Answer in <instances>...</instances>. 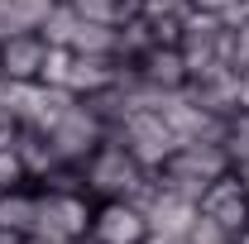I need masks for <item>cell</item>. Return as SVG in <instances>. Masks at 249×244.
Listing matches in <instances>:
<instances>
[{
    "label": "cell",
    "mask_w": 249,
    "mask_h": 244,
    "mask_svg": "<svg viewBox=\"0 0 249 244\" xmlns=\"http://www.w3.org/2000/svg\"><path fill=\"white\" fill-rule=\"evenodd\" d=\"M149 177H154V173L124 149L120 139L96 144L91 158L82 163V187H87L91 201H115V196H129V201H134V196L149 187Z\"/></svg>",
    "instance_id": "cell-1"
},
{
    "label": "cell",
    "mask_w": 249,
    "mask_h": 244,
    "mask_svg": "<svg viewBox=\"0 0 249 244\" xmlns=\"http://www.w3.org/2000/svg\"><path fill=\"white\" fill-rule=\"evenodd\" d=\"M225 173H230V158H225L220 144H178L173 158L158 168L154 177L168 192H178V196H187V201L201 206V192L216 182V177H225Z\"/></svg>",
    "instance_id": "cell-2"
},
{
    "label": "cell",
    "mask_w": 249,
    "mask_h": 244,
    "mask_svg": "<svg viewBox=\"0 0 249 244\" xmlns=\"http://www.w3.org/2000/svg\"><path fill=\"white\" fill-rule=\"evenodd\" d=\"M178 48H182L192 77L196 72H211V67H225L230 62V48H235V24L225 15H201L192 10L178 29Z\"/></svg>",
    "instance_id": "cell-3"
},
{
    "label": "cell",
    "mask_w": 249,
    "mask_h": 244,
    "mask_svg": "<svg viewBox=\"0 0 249 244\" xmlns=\"http://www.w3.org/2000/svg\"><path fill=\"white\" fill-rule=\"evenodd\" d=\"M106 139H110L106 120L96 115V105H91V101H82V96H72L67 110L48 124V144L58 149L62 163H87L91 149H96V144H106Z\"/></svg>",
    "instance_id": "cell-4"
},
{
    "label": "cell",
    "mask_w": 249,
    "mask_h": 244,
    "mask_svg": "<svg viewBox=\"0 0 249 244\" xmlns=\"http://www.w3.org/2000/svg\"><path fill=\"white\" fill-rule=\"evenodd\" d=\"M34 235H62V240H87L91 230V211L96 201L87 192H53V187H34Z\"/></svg>",
    "instance_id": "cell-5"
},
{
    "label": "cell",
    "mask_w": 249,
    "mask_h": 244,
    "mask_svg": "<svg viewBox=\"0 0 249 244\" xmlns=\"http://www.w3.org/2000/svg\"><path fill=\"white\" fill-rule=\"evenodd\" d=\"M110 139H120L149 173H158V168L173 158V149H178V139H173L168 120H163V110H129Z\"/></svg>",
    "instance_id": "cell-6"
},
{
    "label": "cell",
    "mask_w": 249,
    "mask_h": 244,
    "mask_svg": "<svg viewBox=\"0 0 249 244\" xmlns=\"http://www.w3.org/2000/svg\"><path fill=\"white\" fill-rule=\"evenodd\" d=\"M87 240H91V244H144V240H149V215H144L139 201H129V196L96 201Z\"/></svg>",
    "instance_id": "cell-7"
},
{
    "label": "cell",
    "mask_w": 249,
    "mask_h": 244,
    "mask_svg": "<svg viewBox=\"0 0 249 244\" xmlns=\"http://www.w3.org/2000/svg\"><path fill=\"white\" fill-rule=\"evenodd\" d=\"M129 67H134V77H139L144 87H154V91H182L187 82H192V67H187L178 43H149Z\"/></svg>",
    "instance_id": "cell-8"
},
{
    "label": "cell",
    "mask_w": 249,
    "mask_h": 244,
    "mask_svg": "<svg viewBox=\"0 0 249 244\" xmlns=\"http://www.w3.org/2000/svg\"><path fill=\"white\" fill-rule=\"evenodd\" d=\"M201 215H211V220L225 225L230 235L249 230V192H245V182H240L235 173L216 177V182L201 192Z\"/></svg>",
    "instance_id": "cell-9"
},
{
    "label": "cell",
    "mask_w": 249,
    "mask_h": 244,
    "mask_svg": "<svg viewBox=\"0 0 249 244\" xmlns=\"http://www.w3.org/2000/svg\"><path fill=\"white\" fill-rule=\"evenodd\" d=\"M43 62H48V38L38 29L0 43V77L5 82H43Z\"/></svg>",
    "instance_id": "cell-10"
},
{
    "label": "cell",
    "mask_w": 249,
    "mask_h": 244,
    "mask_svg": "<svg viewBox=\"0 0 249 244\" xmlns=\"http://www.w3.org/2000/svg\"><path fill=\"white\" fill-rule=\"evenodd\" d=\"M15 153H19V163H24L29 187H38V182H43V177L62 163L58 149L48 144V134H43V129H19V134H15Z\"/></svg>",
    "instance_id": "cell-11"
},
{
    "label": "cell",
    "mask_w": 249,
    "mask_h": 244,
    "mask_svg": "<svg viewBox=\"0 0 249 244\" xmlns=\"http://www.w3.org/2000/svg\"><path fill=\"white\" fill-rule=\"evenodd\" d=\"M34 215H38V201H34V187H5L0 192V230H15V235H34Z\"/></svg>",
    "instance_id": "cell-12"
},
{
    "label": "cell",
    "mask_w": 249,
    "mask_h": 244,
    "mask_svg": "<svg viewBox=\"0 0 249 244\" xmlns=\"http://www.w3.org/2000/svg\"><path fill=\"white\" fill-rule=\"evenodd\" d=\"M220 149L230 158V168L249 153V105H235V110L220 115Z\"/></svg>",
    "instance_id": "cell-13"
},
{
    "label": "cell",
    "mask_w": 249,
    "mask_h": 244,
    "mask_svg": "<svg viewBox=\"0 0 249 244\" xmlns=\"http://www.w3.org/2000/svg\"><path fill=\"white\" fill-rule=\"evenodd\" d=\"M82 19H91V24H124L134 10H139V0H67Z\"/></svg>",
    "instance_id": "cell-14"
},
{
    "label": "cell",
    "mask_w": 249,
    "mask_h": 244,
    "mask_svg": "<svg viewBox=\"0 0 249 244\" xmlns=\"http://www.w3.org/2000/svg\"><path fill=\"white\" fill-rule=\"evenodd\" d=\"M77 29H82V15H77V10H72L67 0H62L58 10H53V15H48V19L38 24V34L48 38V48H72V38H77Z\"/></svg>",
    "instance_id": "cell-15"
},
{
    "label": "cell",
    "mask_w": 249,
    "mask_h": 244,
    "mask_svg": "<svg viewBox=\"0 0 249 244\" xmlns=\"http://www.w3.org/2000/svg\"><path fill=\"white\" fill-rule=\"evenodd\" d=\"M187 244H235V235H230L225 225H216L211 215H201V211H196L192 230H187Z\"/></svg>",
    "instance_id": "cell-16"
},
{
    "label": "cell",
    "mask_w": 249,
    "mask_h": 244,
    "mask_svg": "<svg viewBox=\"0 0 249 244\" xmlns=\"http://www.w3.org/2000/svg\"><path fill=\"white\" fill-rule=\"evenodd\" d=\"M29 29H34V24L15 10V0H0V43L15 38V34H29Z\"/></svg>",
    "instance_id": "cell-17"
},
{
    "label": "cell",
    "mask_w": 249,
    "mask_h": 244,
    "mask_svg": "<svg viewBox=\"0 0 249 244\" xmlns=\"http://www.w3.org/2000/svg\"><path fill=\"white\" fill-rule=\"evenodd\" d=\"M230 67L249 77V19H240V24H235V48H230Z\"/></svg>",
    "instance_id": "cell-18"
},
{
    "label": "cell",
    "mask_w": 249,
    "mask_h": 244,
    "mask_svg": "<svg viewBox=\"0 0 249 244\" xmlns=\"http://www.w3.org/2000/svg\"><path fill=\"white\" fill-rule=\"evenodd\" d=\"M58 5H62V0H15V10H19V15L29 19L34 29H38V24H43V19H48V15H53Z\"/></svg>",
    "instance_id": "cell-19"
},
{
    "label": "cell",
    "mask_w": 249,
    "mask_h": 244,
    "mask_svg": "<svg viewBox=\"0 0 249 244\" xmlns=\"http://www.w3.org/2000/svg\"><path fill=\"white\" fill-rule=\"evenodd\" d=\"M192 10H201V15H225L230 24H235V10H240V0H187Z\"/></svg>",
    "instance_id": "cell-20"
},
{
    "label": "cell",
    "mask_w": 249,
    "mask_h": 244,
    "mask_svg": "<svg viewBox=\"0 0 249 244\" xmlns=\"http://www.w3.org/2000/svg\"><path fill=\"white\" fill-rule=\"evenodd\" d=\"M29 244H87V240H62V235H29Z\"/></svg>",
    "instance_id": "cell-21"
},
{
    "label": "cell",
    "mask_w": 249,
    "mask_h": 244,
    "mask_svg": "<svg viewBox=\"0 0 249 244\" xmlns=\"http://www.w3.org/2000/svg\"><path fill=\"white\" fill-rule=\"evenodd\" d=\"M230 173H235V177L245 182V192H249V153H245V158H240V163H235V168H230Z\"/></svg>",
    "instance_id": "cell-22"
},
{
    "label": "cell",
    "mask_w": 249,
    "mask_h": 244,
    "mask_svg": "<svg viewBox=\"0 0 249 244\" xmlns=\"http://www.w3.org/2000/svg\"><path fill=\"white\" fill-rule=\"evenodd\" d=\"M144 244H187V235H149Z\"/></svg>",
    "instance_id": "cell-23"
},
{
    "label": "cell",
    "mask_w": 249,
    "mask_h": 244,
    "mask_svg": "<svg viewBox=\"0 0 249 244\" xmlns=\"http://www.w3.org/2000/svg\"><path fill=\"white\" fill-rule=\"evenodd\" d=\"M240 19H249V0H240V10H235V24H240Z\"/></svg>",
    "instance_id": "cell-24"
},
{
    "label": "cell",
    "mask_w": 249,
    "mask_h": 244,
    "mask_svg": "<svg viewBox=\"0 0 249 244\" xmlns=\"http://www.w3.org/2000/svg\"><path fill=\"white\" fill-rule=\"evenodd\" d=\"M235 244H249V230H240V235H235Z\"/></svg>",
    "instance_id": "cell-25"
},
{
    "label": "cell",
    "mask_w": 249,
    "mask_h": 244,
    "mask_svg": "<svg viewBox=\"0 0 249 244\" xmlns=\"http://www.w3.org/2000/svg\"><path fill=\"white\" fill-rule=\"evenodd\" d=\"M139 5H144V0H139Z\"/></svg>",
    "instance_id": "cell-26"
}]
</instances>
